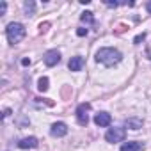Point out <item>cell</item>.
I'll return each instance as SVG.
<instances>
[{"label": "cell", "mask_w": 151, "mask_h": 151, "mask_svg": "<svg viewBox=\"0 0 151 151\" xmlns=\"http://www.w3.org/2000/svg\"><path fill=\"white\" fill-rule=\"evenodd\" d=\"M146 9H147V13L151 14V0H149V2H147V4H146Z\"/></svg>", "instance_id": "ffe728a7"}, {"label": "cell", "mask_w": 151, "mask_h": 151, "mask_svg": "<svg viewBox=\"0 0 151 151\" xmlns=\"http://www.w3.org/2000/svg\"><path fill=\"white\" fill-rule=\"evenodd\" d=\"M43 59H45V64L52 68V66H55V64H59V62H60V53H59L57 50H48V52L45 53V57H43Z\"/></svg>", "instance_id": "5b68a950"}, {"label": "cell", "mask_w": 151, "mask_h": 151, "mask_svg": "<svg viewBox=\"0 0 151 151\" xmlns=\"http://www.w3.org/2000/svg\"><path fill=\"white\" fill-rule=\"evenodd\" d=\"M37 144L39 142H37L36 137H25L18 142V147L20 149H34V147H37Z\"/></svg>", "instance_id": "ba28073f"}, {"label": "cell", "mask_w": 151, "mask_h": 151, "mask_svg": "<svg viewBox=\"0 0 151 151\" xmlns=\"http://www.w3.org/2000/svg\"><path fill=\"white\" fill-rule=\"evenodd\" d=\"M144 37H146V34H144V32H142V34H139V36L133 39V45H139L140 41H144Z\"/></svg>", "instance_id": "9a60e30c"}, {"label": "cell", "mask_w": 151, "mask_h": 151, "mask_svg": "<svg viewBox=\"0 0 151 151\" xmlns=\"http://www.w3.org/2000/svg\"><path fill=\"white\" fill-rule=\"evenodd\" d=\"M22 64H23V66H30V59H27V57H25V59L22 60Z\"/></svg>", "instance_id": "d6986e66"}, {"label": "cell", "mask_w": 151, "mask_h": 151, "mask_svg": "<svg viewBox=\"0 0 151 151\" xmlns=\"http://www.w3.org/2000/svg\"><path fill=\"white\" fill-rule=\"evenodd\" d=\"M94 123H96L98 126H109V124L112 123V117H110V114H107V112H98V114L94 116Z\"/></svg>", "instance_id": "9c48e42d"}, {"label": "cell", "mask_w": 151, "mask_h": 151, "mask_svg": "<svg viewBox=\"0 0 151 151\" xmlns=\"http://www.w3.org/2000/svg\"><path fill=\"white\" fill-rule=\"evenodd\" d=\"M144 124V121L140 117H128L124 121V128H130V130H140Z\"/></svg>", "instance_id": "30bf717a"}, {"label": "cell", "mask_w": 151, "mask_h": 151, "mask_svg": "<svg viewBox=\"0 0 151 151\" xmlns=\"http://www.w3.org/2000/svg\"><path fill=\"white\" fill-rule=\"evenodd\" d=\"M23 9H25L27 16H34V13H36V2H34V0H27V2L23 4Z\"/></svg>", "instance_id": "7c38bea8"}, {"label": "cell", "mask_w": 151, "mask_h": 151, "mask_svg": "<svg viewBox=\"0 0 151 151\" xmlns=\"http://www.w3.org/2000/svg\"><path fill=\"white\" fill-rule=\"evenodd\" d=\"M126 137V130L124 128H110L107 133H105V140L107 142H123Z\"/></svg>", "instance_id": "3957f363"}, {"label": "cell", "mask_w": 151, "mask_h": 151, "mask_svg": "<svg viewBox=\"0 0 151 151\" xmlns=\"http://www.w3.org/2000/svg\"><path fill=\"white\" fill-rule=\"evenodd\" d=\"M68 68H69V71H80L84 68V57H80V55L71 57L68 62Z\"/></svg>", "instance_id": "52a82bcc"}, {"label": "cell", "mask_w": 151, "mask_h": 151, "mask_svg": "<svg viewBox=\"0 0 151 151\" xmlns=\"http://www.w3.org/2000/svg\"><path fill=\"white\" fill-rule=\"evenodd\" d=\"M6 9H7V4L6 2H0V14H6Z\"/></svg>", "instance_id": "2e32d148"}, {"label": "cell", "mask_w": 151, "mask_h": 151, "mask_svg": "<svg viewBox=\"0 0 151 151\" xmlns=\"http://www.w3.org/2000/svg\"><path fill=\"white\" fill-rule=\"evenodd\" d=\"M80 20H82L84 23H87V25H93V23H94V16H93V13H91V11H86V13H82Z\"/></svg>", "instance_id": "4fadbf2b"}, {"label": "cell", "mask_w": 151, "mask_h": 151, "mask_svg": "<svg viewBox=\"0 0 151 151\" xmlns=\"http://www.w3.org/2000/svg\"><path fill=\"white\" fill-rule=\"evenodd\" d=\"M25 34H27L25 27H23L22 23H16V22L9 23V25H7V29H6L7 41H9L11 45H16V43H20V41L25 37Z\"/></svg>", "instance_id": "7a4b0ae2"}, {"label": "cell", "mask_w": 151, "mask_h": 151, "mask_svg": "<svg viewBox=\"0 0 151 151\" xmlns=\"http://www.w3.org/2000/svg\"><path fill=\"white\" fill-rule=\"evenodd\" d=\"M140 149H142V144L133 140V142H123L119 151H140Z\"/></svg>", "instance_id": "8fae6325"}, {"label": "cell", "mask_w": 151, "mask_h": 151, "mask_svg": "<svg viewBox=\"0 0 151 151\" xmlns=\"http://www.w3.org/2000/svg\"><path fill=\"white\" fill-rule=\"evenodd\" d=\"M9 114H11V110H9V109H6V110H4V117H7Z\"/></svg>", "instance_id": "44dd1931"}, {"label": "cell", "mask_w": 151, "mask_h": 151, "mask_svg": "<svg viewBox=\"0 0 151 151\" xmlns=\"http://www.w3.org/2000/svg\"><path fill=\"white\" fill-rule=\"evenodd\" d=\"M48 27H50V23H41V25H39V30H41V32H46Z\"/></svg>", "instance_id": "ac0fdd59"}, {"label": "cell", "mask_w": 151, "mask_h": 151, "mask_svg": "<svg viewBox=\"0 0 151 151\" xmlns=\"http://www.w3.org/2000/svg\"><path fill=\"white\" fill-rule=\"evenodd\" d=\"M48 84H50L48 78H46V77H41L39 82H37V89H39L41 93H46V91H48Z\"/></svg>", "instance_id": "5bb4252c"}, {"label": "cell", "mask_w": 151, "mask_h": 151, "mask_svg": "<svg viewBox=\"0 0 151 151\" xmlns=\"http://www.w3.org/2000/svg\"><path fill=\"white\" fill-rule=\"evenodd\" d=\"M89 110H91V105L89 103H80L78 109H77V121L80 126H87L89 123Z\"/></svg>", "instance_id": "277c9868"}, {"label": "cell", "mask_w": 151, "mask_h": 151, "mask_svg": "<svg viewBox=\"0 0 151 151\" xmlns=\"http://www.w3.org/2000/svg\"><path fill=\"white\" fill-rule=\"evenodd\" d=\"M121 59H123V53L116 48H100L96 52V60L101 62L103 66H109V68L121 62Z\"/></svg>", "instance_id": "6da1fadb"}, {"label": "cell", "mask_w": 151, "mask_h": 151, "mask_svg": "<svg viewBox=\"0 0 151 151\" xmlns=\"http://www.w3.org/2000/svg\"><path fill=\"white\" fill-rule=\"evenodd\" d=\"M77 36H80V37L87 36V29H78V30H77Z\"/></svg>", "instance_id": "e0dca14e"}, {"label": "cell", "mask_w": 151, "mask_h": 151, "mask_svg": "<svg viewBox=\"0 0 151 151\" xmlns=\"http://www.w3.org/2000/svg\"><path fill=\"white\" fill-rule=\"evenodd\" d=\"M50 133H52L53 137H64V135L68 133V124H66V123H62V121L53 123V124H52V128H50Z\"/></svg>", "instance_id": "8992f818"}]
</instances>
